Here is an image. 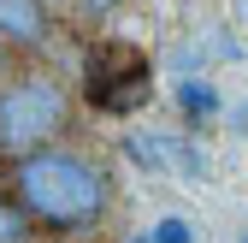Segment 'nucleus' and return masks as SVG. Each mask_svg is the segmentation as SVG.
<instances>
[{
  "label": "nucleus",
  "mask_w": 248,
  "mask_h": 243,
  "mask_svg": "<svg viewBox=\"0 0 248 243\" xmlns=\"http://www.w3.org/2000/svg\"><path fill=\"white\" fill-rule=\"evenodd\" d=\"M71 119V89L47 77V71H24L0 83V155H30V148H47V137L65 131Z\"/></svg>",
  "instance_id": "f03ea898"
},
{
  "label": "nucleus",
  "mask_w": 248,
  "mask_h": 243,
  "mask_svg": "<svg viewBox=\"0 0 248 243\" xmlns=\"http://www.w3.org/2000/svg\"><path fill=\"white\" fill-rule=\"evenodd\" d=\"M77 89H83V101L95 107V113H136L148 107L154 95V66H148V53L130 48V42H89L83 53V71H77Z\"/></svg>",
  "instance_id": "7ed1b4c3"
},
{
  "label": "nucleus",
  "mask_w": 248,
  "mask_h": 243,
  "mask_svg": "<svg viewBox=\"0 0 248 243\" xmlns=\"http://www.w3.org/2000/svg\"><path fill=\"white\" fill-rule=\"evenodd\" d=\"M24 237H30V214L12 196H0V243H24Z\"/></svg>",
  "instance_id": "423d86ee"
},
{
  "label": "nucleus",
  "mask_w": 248,
  "mask_h": 243,
  "mask_svg": "<svg viewBox=\"0 0 248 243\" xmlns=\"http://www.w3.org/2000/svg\"><path fill=\"white\" fill-rule=\"evenodd\" d=\"M47 6H71V0H47Z\"/></svg>",
  "instance_id": "9b49d317"
},
{
  "label": "nucleus",
  "mask_w": 248,
  "mask_h": 243,
  "mask_svg": "<svg viewBox=\"0 0 248 243\" xmlns=\"http://www.w3.org/2000/svg\"><path fill=\"white\" fill-rule=\"evenodd\" d=\"M118 6H124V0H77V12H83V18H95V24H101V18H112Z\"/></svg>",
  "instance_id": "6e6552de"
},
{
  "label": "nucleus",
  "mask_w": 248,
  "mask_h": 243,
  "mask_svg": "<svg viewBox=\"0 0 248 243\" xmlns=\"http://www.w3.org/2000/svg\"><path fill=\"white\" fill-rule=\"evenodd\" d=\"M124 243H148V237H124Z\"/></svg>",
  "instance_id": "f8f14e48"
},
{
  "label": "nucleus",
  "mask_w": 248,
  "mask_h": 243,
  "mask_svg": "<svg viewBox=\"0 0 248 243\" xmlns=\"http://www.w3.org/2000/svg\"><path fill=\"white\" fill-rule=\"evenodd\" d=\"M242 243H248V237H242Z\"/></svg>",
  "instance_id": "ddd939ff"
},
{
  "label": "nucleus",
  "mask_w": 248,
  "mask_h": 243,
  "mask_svg": "<svg viewBox=\"0 0 248 243\" xmlns=\"http://www.w3.org/2000/svg\"><path fill=\"white\" fill-rule=\"evenodd\" d=\"M6 190L47 231H89V226H101L107 202H112L107 172L77 148H30V155H18L6 172Z\"/></svg>",
  "instance_id": "f257e3e1"
},
{
  "label": "nucleus",
  "mask_w": 248,
  "mask_h": 243,
  "mask_svg": "<svg viewBox=\"0 0 248 243\" xmlns=\"http://www.w3.org/2000/svg\"><path fill=\"white\" fill-rule=\"evenodd\" d=\"M0 36L12 48H42L53 36V6L47 0H0Z\"/></svg>",
  "instance_id": "20e7f679"
},
{
  "label": "nucleus",
  "mask_w": 248,
  "mask_h": 243,
  "mask_svg": "<svg viewBox=\"0 0 248 243\" xmlns=\"http://www.w3.org/2000/svg\"><path fill=\"white\" fill-rule=\"evenodd\" d=\"M236 125H242V131H248V107H242V113H236Z\"/></svg>",
  "instance_id": "9d476101"
},
{
  "label": "nucleus",
  "mask_w": 248,
  "mask_h": 243,
  "mask_svg": "<svg viewBox=\"0 0 248 243\" xmlns=\"http://www.w3.org/2000/svg\"><path fill=\"white\" fill-rule=\"evenodd\" d=\"M171 101H177V113H183V119H195V125H207V119H219V113H225L219 83H207V77H177Z\"/></svg>",
  "instance_id": "39448f33"
},
{
  "label": "nucleus",
  "mask_w": 248,
  "mask_h": 243,
  "mask_svg": "<svg viewBox=\"0 0 248 243\" xmlns=\"http://www.w3.org/2000/svg\"><path fill=\"white\" fill-rule=\"evenodd\" d=\"M12 59H18V48H12L6 36H0V83H6V77H12Z\"/></svg>",
  "instance_id": "1a4fd4ad"
},
{
  "label": "nucleus",
  "mask_w": 248,
  "mask_h": 243,
  "mask_svg": "<svg viewBox=\"0 0 248 243\" xmlns=\"http://www.w3.org/2000/svg\"><path fill=\"white\" fill-rule=\"evenodd\" d=\"M148 243H195V226L183 220V214H166L160 226L148 231Z\"/></svg>",
  "instance_id": "0eeeda50"
}]
</instances>
